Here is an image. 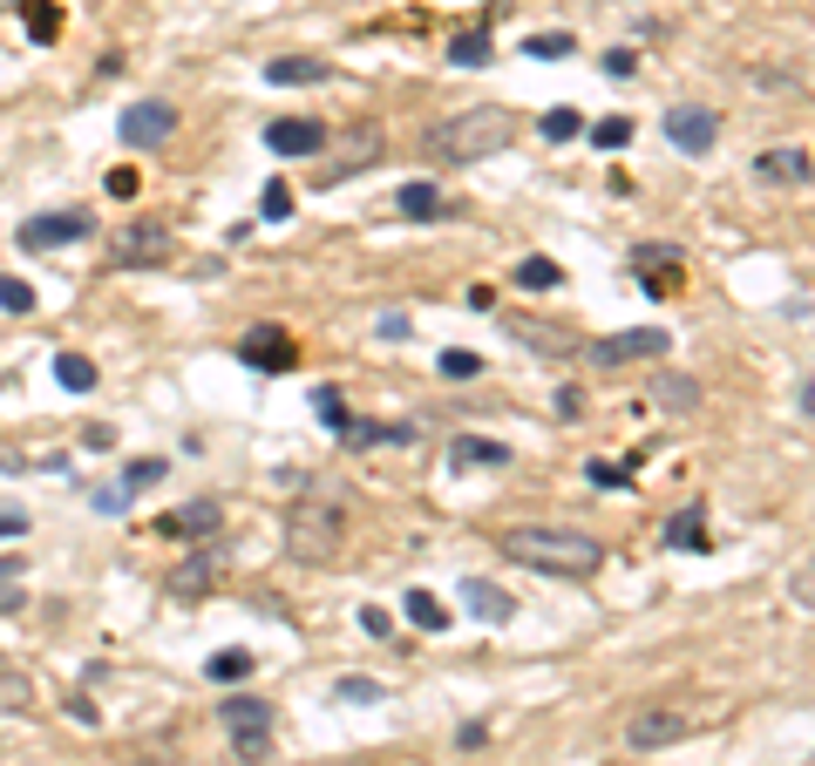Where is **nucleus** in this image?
<instances>
[{"label": "nucleus", "instance_id": "de8ad7c7", "mask_svg": "<svg viewBox=\"0 0 815 766\" xmlns=\"http://www.w3.org/2000/svg\"><path fill=\"white\" fill-rule=\"evenodd\" d=\"M109 197H136V170H130V164L109 170Z\"/></svg>", "mask_w": 815, "mask_h": 766}, {"label": "nucleus", "instance_id": "09e8293b", "mask_svg": "<svg viewBox=\"0 0 815 766\" xmlns=\"http://www.w3.org/2000/svg\"><path fill=\"white\" fill-rule=\"evenodd\" d=\"M82 441H89V448L102 455V448H115V428H102V421H96V428H82Z\"/></svg>", "mask_w": 815, "mask_h": 766}, {"label": "nucleus", "instance_id": "ddd939ff", "mask_svg": "<svg viewBox=\"0 0 815 766\" xmlns=\"http://www.w3.org/2000/svg\"><path fill=\"white\" fill-rule=\"evenodd\" d=\"M374 156H381V130H374V123L346 130V136H340V156H333V170H327V184H340L346 170H374Z\"/></svg>", "mask_w": 815, "mask_h": 766}, {"label": "nucleus", "instance_id": "f3484780", "mask_svg": "<svg viewBox=\"0 0 815 766\" xmlns=\"http://www.w3.org/2000/svg\"><path fill=\"white\" fill-rule=\"evenodd\" d=\"M218 719H224V733H231V740H239V733H272V706L252 699V692H231V699L218 706Z\"/></svg>", "mask_w": 815, "mask_h": 766}, {"label": "nucleus", "instance_id": "4be33fe9", "mask_svg": "<svg viewBox=\"0 0 815 766\" xmlns=\"http://www.w3.org/2000/svg\"><path fill=\"white\" fill-rule=\"evenodd\" d=\"M755 170H761L768 184H808V177H815L802 149H761V156H755Z\"/></svg>", "mask_w": 815, "mask_h": 766}, {"label": "nucleus", "instance_id": "9d476101", "mask_svg": "<svg viewBox=\"0 0 815 766\" xmlns=\"http://www.w3.org/2000/svg\"><path fill=\"white\" fill-rule=\"evenodd\" d=\"M170 258V231L157 218H136L115 231V265H164Z\"/></svg>", "mask_w": 815, "mask_h": 766}, {"label": "nucleus", "instance_id": "473e14b6", "mask_svg": "<svg viewBox=\"0 0 815 766\" xmlns=\"http://www.w3.org/2000/svg\"><path fill=\"white\" fill-rule=\"evenodd\" d=\"M585 481H592V489H632V468H618V462L592 455V462H585Z\"/></svg>", "mask_w": 815, "mask_h": 766}, {"label": "nucleus", "instance_id": "f257e3e1", "mask_svg": "<svg viewBox=\"0 0 815 766\" xmlns=\"http://www.w3.org/2000/svg\"><path fill=\"white\" fill-rule=\"evenodd\" d=\"M503 556L524 563V570H543V577H592L605 563V543L585 536V530H537V522H517V530H503Z\"/></svg>", "mask_w": 815, "mask_h": 766}, {"label": "nucleus", "instance_id": "8fccbe9b", "mask_svg": "<svg viewBox=\"0 0 815 766\" xmlns=\"http://www.w3.org/2000/svg\"><path fill=\"white\" fill-rule=\"evenodd\" d=\"M0 536H27V515L21 509H0Z\"/></svg>", "mask_w": 815, "mask_h": 766}, {"label": "nucleus", "instance_id": "4c0bfd02", "mask_svg": "<svg viewBox=\"0 0 815 766\" xmlns=\"http://www.w3.org/2000/svg\"><path fill=\"white\" fill-rule=\"evenodd\" d=\"M517 333H524L530 346H543V353H571V346H577V340H564V333H543V319H524Z\"/></svg>", "mask_w": 815, "mask_h": 766}, {"label": "nucleus", "instance_id": "7ed1b4c3", "mask_svg": "<svg viewBox=\"0 0 815 766\" xmlns=\"http://www.w3.org/2000/svg\"><path fill=\"white\" fill-rule=\"evenodd\" d=\"M340 536H346L340 502H299V509H293V522H286V549H293V556H306V563H327V556L340 549Z\"/></svg>", "mask_w": 815, "mask_h": 766}, {"label": "nucleus", "instance_id": "f8f14e48", "mask_svg": "<svg viewBox=\"0 0 815 766\" xmlns=\"http://www.w3.org/2000/svg\"><path fill=\"white\" fill-rule=\"evenodd\" d=\"M327 143V130L313 123V115H279V123H265V149L272 156H313Z\"/></svg>", "mask_w": 815, "mask_h": 766}, {"label": "nucleus", "instance_id": "aec40b11", "mask_svg": "<svg viewBox=\"0 0 815 766\" xmlns=\"http://www.w3.org/2000/svg\"><path fill=\"white\" fill-rule=\"evenodd\" d=\"M449 462H455V468H503V462H510V448H503V441L455 434V441H449Z\"/></svg>", "mask_w": 815, "mask_h": 766}, {"label": "nucleus", "instance_id": "e433bc0d", "mask_svg": "<svg viewBox=\"0 0 815 766\" xmlns=\"http://www.w3.org/2000/svg\"><path fill=\"white\" fill-rule=\"evenodd\" d=\"M0 312H34V286H27V278H0Z\"/></svg>", "mask_w": 815, "mask_h": 766}, {"label": "nucleus", "instance_id": "c85d7f7f", "mask_svg": "<svg viewBox=\"0 0 815 766\" xmlns=\"http://www.w3.org/2000/svg\"><path fill=\"white\" fill-rule=\"evenodd\" d=\"M55 380H62L68 393H89V387H96V367H89L82 353H55Z\"/></svg>", "mask_w": 815, "mask_h": 766}, {"label": "nucleus", "instance_id": "bb28decb", "mask_svg": "<svg viewBox=\"0 0 815 766\" xmlns=\"http://www.w3.org/2000/svg\"><path fill=\"white\" fill-rule=\"evenodd\" d=\"M577 130H585V115H577V109H543V115H537V136H543V143H571Z\"/></svg>", "mask_w": 815, "mask_h": 766}, {"label": "nucleus", "instance_id": "4468645a", "mask_svg": "<svg viewBox=\"0 0 815 766\" xmlns=\"http://www.w3.org/2000/svg\"><path fill=\"white\" fill-rule=\"evenodd\" d=\"M462 603H470L483 624H510V618H517V597L503 590V584H489V577H470V584H462Z\"/></svg>", "mask_w": 815, "mask_h": 766}, {"label": "nucleus", "instance_id": "a19ab883", "mask_svg": "<svg viewBox=\"0 0 815 766\" xmlns=\"http://www.w3.org/2000/svg\"><path fill=\"white\" fill-rule=\"evenodd\" d=\"M789 597L802 603V611H815V556L802 563V570H795V577H789Z\"/></svg>", "mask_w": 815, "mask_h": 766}, {"label": "nucleus", "instance_id": "423d86ee", "mask_svg": "<svg viewBox=\"0 0 815 766\" xmlns=\"http://www.w3.org/2000/svg\"><path fill=\"white\" fill-rule=\"evenodd\" d=\"M239 359H245V367H258V374H293V367H299V340L265 319V326H245Z\"/></svg>", "mask_w": 815, "mask_h": 766}, {"label": "nucleus", "instance_id": "ea45409f", "mask_svg": "<svg viewBox=\"0 0 815 766\" xmlns=\"http://www.w3.org/2000/svg\"><path fill=\"white\" fill-rule=\"evenodd\" d=\"M442 374H449V380H470V374H483V359L462 353V346H449V353H442Z\"/></svg>", "mask_w": 815, "mask_h": 766}, {"label": "nucleus", "instance_id": "2eb2a0df", "mask_svg": "<svg viewBox=\"0 0 815 766\" xmlns=\"http://www.w3.org/2000/svg\"><path fill=\"white\" fill-rule=\"evenodd\" d=\"M327 75H333V62H320V55H272V62H265V82H272V89L327 82Z\"/></svg>", "mask_w": 815, "mask_h": 766}, {"label": "nucleus", "instance_id": "603ef678", "mask_svg": "<svg viewBox=\"0 0 815 766\" xmlns=\"http://www.w3.org/2000/svg\"><path fill=\"white\" fill-rule=\"evenodd\" d=\"M21 570H27V563H21V556H0V584H14Z\"/></svg>", "mask_w": 815, "mask_h": 766}, {"label": "nucleus", "instance_id": "3c124183", "mask_svg": "<svg viewBox=\"0 0 815 766\" xmlns=\"http://www.w3.org/2000/svg\"><path fill=\"white\" fill-rule=\"evenodd\" d=\"M21 603H27V590H21V584H0V611H21Z\"/></svg>", "mask_w": 815, "mask_h": 766}, {"label": "nucleus", "instance_id": "37998d69", "mask_svg": "<svg viewBox=\"0 0 815 766\" xmlns=\"http://www.w3.org/2000/svg\"><path fill=\"white\" fill-rule=\"evenodd\" d=\"M231 753H239V759H265L272 753V733H239V740H231Z\"/></svg>", "mask_w": 815, "mask_h": 766}, {"label": "nucleus", "instance_id": "a18cd8bd", "mask_svg": "<svg viewBox=\"0 0 815 766\" xmlns=\"http://www.w3.org/2000/svg\"><path fill=\"white\" fill-rule=\"evenodd\" d=\"M408 333H415L408 312H381V340H408Z\"/></svg>", "mask_w": 815, "mask_h": 766}, {"label": "nucleus", "instance_id": "7c9ffc66", "mask_svg": "<svg viewBox=\"0 0 815 766\" xmlns=\"http://www.w3.org/2000/svg\"><path fill=\"white\" fill-rule=\"evenodd\" d=\"M517 55H530V62H564V55H577V42H571V34H530Z\"/></svg>", "mask_w": 815, "mask_h": 766}, {"label": "nucleus", "instance_id": "c03bdc74", "mask_svg": "<svg viewBox=\"0 0 815 766\" xmlns=\"http://www.w3.org/2000/svg\"><path fill=\"white\" fill-rule=\"evenodd\" d=\"M96 509L102 515H123L130 509V489H123V481H109V489H96Z\"/></svg>", "mask_w": 815, "mask_h": 766}, {"label": "nucleus", "instance_id": "b1692460", "mask_svg": "<svg viewBox=\"0 0 815 766\" xmlns=\"http://www.w3.org/2000/svg\"><path fill=\"white\" fill-rule=\"evenodd\" d=\"M401 603H408V624H415V631H449V603H442L436 590H408Z\"/></svg>", "mask_w": 815, "mask_h": 766}, {"label": "nucleus", "instance_id": "c756f323", "mask_svg": "<svg viewBox=\"0 0 815 766\" xmlns=\"http://www.w3.org/2000/svg\"><path fill=\"white\" fill-rule=\"evenodd\" d=\"M652 400H659V408H701V387H693L686 374H667L652 387Z\"/></svg>", "mask_w": 815, "mask_h": 766}, {"label": "nucleus", "instance_id": "39448f33", "mask_svg": "<svg viewBox=\"0 0 815 766\" xmlns=\"http://www.w3.org/2000/svg\"><path fill=\"white\" fill-rule=\"evenodd\" d=\"M632 271L646 299H673L686 286V252L680 245H632Z\"/></svg>", "mask_w": 815, "mask_h": 766}, {"label": "nucleus", "instance_id": "f704fd0d", "mask_svg": "<svg viewBox=\"0 0 815 766\" xmlns=\"http://www.w3.org/2000/svg\"><path fill=\"white\" fill-rule=\"evenodd\" d=\"M592 143L598 149H626L632 143V115H605V123H592Z\"/></svg>", "mask_w": 815, "mask_h": 766}, {"label": "nucleus", "instance_id": "58836bf2", "mask_svg": "<svg viewBox=\"0 0 815 766\" xmlns=\"http://www.w3.org/2000/svg\"><path fill=\"white\" fill-rule=\"evenodd\" d=\"M313 414H320V421H327V428L340 434V421H346V400H340L333 387H313Z\"/></svg>", "mask_w": 815, "mask_h": 766}, {"label": "nucleus", "instance_id": "f03ea898", "mask_svg": "<svg viewBox=\"0 0 815 766\" xmlns=\"http://www.w3.org/2000/svg\"><path fill=\"white\" fill-rule=\"evenodd\" d=\"M510 143H517V109H503V102L455 109L449 123L429 130V156H436V164H483V156L510 149Z\"/></svg>", "mask_w": 815, "mask_h": 766}, {"label": "nucleus", "instance_id": "a878e982", "mask_svg": "<svg viewBox=\"0 0 815 766\" xmlns=\"http://www.w3.org/2000/svg\"><path fill=\"white\" fill-rule=\"evenodd\" d=\"M14 8H21V21H27V34H34V42H55V34H62L55 0H14Z\"/></svg>", "mask_w": 815, "mask_h": 766}, {"label": "nucleus", "instance_id": "5701e85b", "mask_svg": "<svg viewBox=\"0 0 815 766\" xmlns=\"http://www.w3.org/2000/svg\"><path fill=\"white\" fill-rule=\"evenodd\" d=\"M449 62H455V68H489V62H496V42H489V27H470V34H455V42H449Z\"/></svg>", "mask_w": 815, "mask_h": 766}, {"label": "nucleus", "instance_id": "2f4dec72", "mask_svg": "<svg viewBox=\"0 0 815 766\" xmlns=\"http://www.w3.org/2000/svg\"><path fill=\"white\" fill-rule=\"evenodd\" d=\"M258 218H265V224H286V218H293V190H286L279 177L258 190Z\"/></svg>", "mask_w": 815, "mask_h": 766}, {"label": "nucleus", "instance_id": "20e7f679", "mask_svg": "<svg viewBox=\"0 0 815 766\" xmlns=\"http://www.w3.org/2000/svg\"><path fill=\"white\" fill-rule=\"evenodd\" d=\"M693 733V719L680 712V706H639L632 719H626V746L632 753H659V746H680Z\"/></svg>", "mask_w": 815, "mask_h": 766}, {"label": "nucleus", "instance_id": "6e6552de", "mask_svg": "<svg viewBox=\"0 0 815 766\" xmlns=\"http://www.w3.org/2000/svg\"><path fill=\"white\" fill-rule=\"evenodd\" d=\"M115 136H123L130 149H164V143L177 136V109H170V102H136V109H123Z\"/></svg>", "mask_w": 815, "mask_h": 766}, {"label": "nucleus", "instance_id": "0eeeda50", "mask_svg": "<svg viewBox=\"0 0 815 766\" xmlns=\"http://www.w3.org/2000/svg\"><path fill=\"white\" fill-rule=\"evenodd\" d=\"M89 231H96L89 211H42V218H27V224L14 231V245H21V252H55V245H75V237H89Z\"/></svg>", "mask_w": 815, "mask_h": 766}, {"label": "nucleus", "instance_id": "49530a36", "mask_svg": "<svg viewBox=\"0 0 815 766\" xmlns=\"http://www.w3.org/2000/svg\"><path fill=\"white\" fill-rule=\"evenodd\" d=\"M361 631H367V637H387V631H395V618H387V611H374V603H367V611H361Z\"/></svg>", "mask_w": 815, "mask_h": 766}, {"label": "nucleus", "instance_id": "1a4fd4ad", "mask_svg": "<svg viewBox=\"0 0 815 766\" xmlns=\"http://www.w3.org/2000/svg\"><path fill=\"white\" fill-rule=\"evenodd\" d=\"M667 136H673V149H686V156H707V149L720 143V115L701 109V102H680V109H667Z\"/></svg>", "mask_w": 815, "mask_h": 766}, {"label": "nucleus", "instance_id": "a211bd4d", "mask_svg": "<svg viewBox=\"0 0 815 766\" xmlns=\"http://www.w3.org/2000/svg\"><path fill=\"white\" fill-rule=\"evenodd\" d=\"M218 522H224V509L218 502H184V509H170L157 530L164 536H218Z\"/></svg>", "mask_w": 815, "mask_h": 766}, {"label": "nucleus", "instance_id": "6ab92c4d", "mask_svg": "<svg viewBox=\"0 0 815 766\" xmlns=\"http://www.w3.org/2000/svg\"><path fill=\"white\" fill-rule=\"evenodd\" d=\"M211 577H218V549H198L190 563H177V570H170V584H164V590L190 603V597H205V590H211Z\"/></svg>", "mask_w": 815, "mask_h": 766}, {"label": "nucleus", "instance_id": "cd10ccee", "mask_svg": "<svg viewBox=\"0 0 815 766\" xmlns=\"http://www.w3.org/2000/svg\"><path fill=\"white\" fill-rule=\"evenodd\" d=\"M333 699H340V706H374V699H387V685H381V678H361V671H346V678L333 685Z\"/></svg>", "mask_w": 815, "mask_h": 766}, {"label": "nucleus", "instance_id": "393cba45", "mask_svg": "<svg viewBox=\"0 0 815 766\" xmlns=\"http://www.w3.org/2000/svg\"><path fill=\"white\" fill-rule=\"evenodd\" d=\"M558 278H564V265H558V258H543V252L517 258V286H524V292H558Z\"/></svg>", "mask_w": 815, "mask_h": 766}, {"label": "nucleus", "instance_id": "412c9836", "mask_svg": "<svg viewBox=\"0 0 815 766\" xmlns=\"http://www.w3.org/2000/svg\"><path fill=\"white\" fill-rule=\"evenodd\" d=\"M401 218H415V224H436V218H449V197L436 190V184H401Z\"/></svg>", "mask_w": 815, "mask_h": 766}, {"label": "nucleus", "instance_id": "c9c22d12", "mask_svg": "<svg viewBox=\"0 0 815 766\" xmlns=\"http://www.w3.org/2000/svg\"><path fill=\"white\" fill-rule=\"evenodd\" d=\"M164 475H170V462L143 455V462H130V468H123V489H150V481H164Z\"/></svg>", "mask_w": 815, "mask_h": 766}, {"label": "nucleus", "instance_id": "72a5a7b5", "mask_svg": "<svg viewBox=\"0 0 815 766\" xmlns=\"http://www.w3.org/2000/svg\"><path fill=\"white\" fill-rule=\"evenodd\" d=\"M205 671H211L218 685H239V678H252V652H218Z\"/></svg>", "mask_w": 815, "mask_h": 766}, {"label": "nucleus", "instance_id": "864d4df0", "mask_svg": "<svg viewBox=\"0 0 815 766\" xmlns=\"http://www.w3.org/2000/svg\"><path fill=\"white\" fill-rule=\"evenodd\" d=\"M802 414L815 421V380H802Z\"/></svg>", "mask_w": 815, "mask_h": 766}, {"label": "nucleus", "instance_id": "9b49d317", "mask_svg": "<svg viewBox=\"0 0 815 766\" xmlns=\"http://www.w3.org/2000/svg\"><path fill=\"white\" fill-rule=\"evenodd\" d=\"M659 353H667V333H659V326H639V333L592 340V367H626V359H659Z\"/></svg>", "mask_w": 815, "mask_h": 766}, {"label": "nucleus", "instance_id": "dca6fc26", "mask_svg": "<svg viewBox=\"0 0 815 766\" xmlns=\"http://www.w3.org/2000/svg\"><path fill=\"white\" fill-rule=\"evenodd\" d=\"M667 543L686 549V556H707V549H714V536H707V502H686V509L667 522Z\"/></svg>", "mask_w": 815, "mask_h": 766}, {"label": "nucleus", "instance_id": "79ce46f5", "mask_svg": "<svg viewBox=\"0 0 815 766\" xmlns=\"http://www.w3.org/2000/svg\"><path fill=\"white\" fill-rule=\"evenodd\" d=\"M598 68L612 75V82H626V75H639V55H632V48H612V55H605Z\"/></svg>", "mask_w": 815, "mask_h": 766}]
</instances>
